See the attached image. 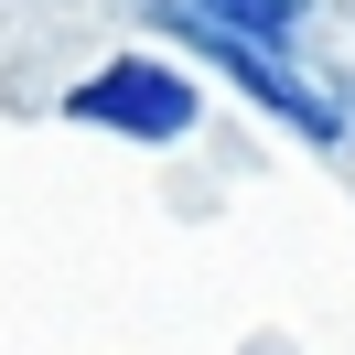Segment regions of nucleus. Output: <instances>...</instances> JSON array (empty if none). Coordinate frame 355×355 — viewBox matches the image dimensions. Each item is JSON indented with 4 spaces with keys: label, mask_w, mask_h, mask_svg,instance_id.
Returning <instances> with one entry per match:
<instances>
[{
    "label": "nucleus",
    "mask_w": 355,
    "mask_h": 355,
    "mask_svg": "<svg viewBox=\"0 0 355 355\" xmlns=\"http://www.w3.org/2000/svg\"><path fill=\"white\" fill-rule=\"evenodd\" d=\"M162 11H183V22H226V33H248V44H280V54H291V33H302L312 0H162Z\"/></svg>",
    "instance_id": "2"
},
{
    "label": "nucleus",
    "mask_w": 355,
    "mask_h": 355,
    "mask_svg": "<svg viewBox=\"0 0 355 355\" xmlns=\"http://www.w3.org/2000/svg\"><path fill=\"white\" fill-rule=\"evenodd\" d=\"M76 119L130 130V140H183V130H194V76H183V65H151V54H119L97 87H76Z\"/></svg>",
    "instance_id": "1"
}]
</instances>
